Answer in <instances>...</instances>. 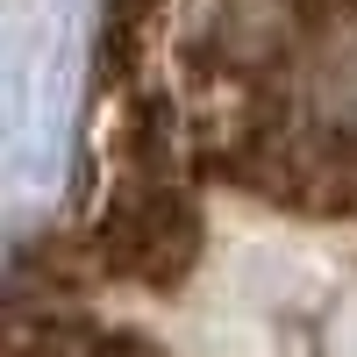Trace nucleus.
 I'll return each mask as SVG.
<instances>
[{
	"label": "nucleus",
	"instance_id": "f257e3e1",
	"mask_svg": "<svg viewBox=\"0 0 357 357\" xmlns=\"http://www.w3.org/2000/svg\"><path fill=\"white\" fill-rule=\"evenodd\" d=\"M200 257V207L178 172H129L93 229V264L129 286H178Z\"/></svg>",
	"mask_w": 357,
	"mask_h": 357
}]
</instances>
